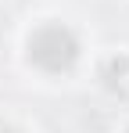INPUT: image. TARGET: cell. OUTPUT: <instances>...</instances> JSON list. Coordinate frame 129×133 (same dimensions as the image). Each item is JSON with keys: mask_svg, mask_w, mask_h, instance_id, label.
<instances>
[{"mask_svg": "<svg viewBox=\"0 0 129 133\" xmlns=\"http://www.w3.org/2000/svg\"><path fill=\"white\" fill-rule=\"evenodd\" d=\"M29 58L43 72H64L79 58V40L68 25H43L29 40Z\"/></svg>", "mask_w": 129, "mask_h": 133, "instance_id": "1", "label": "cell"}, {"mask_svg": "<svg viewBox=\"0 0 129 133\" xmlns=\"http://www.w3.org/2000/svg\"><path fill=\"white\" fill-rule=\"evenodd\" d=\"M0 133H15V130H0Z\"/></svg>", "mask_w": 129, "mask_h": 133, "instance_id": "2", "label": "cell"}, {"mask_svg": "<svg viewBox=\"0 0 129 133\" xmlns=\"http://www.w3.org/2000/svg\"><path fill=\"white\" fill-rule=\"evenodd\" d=\"M126 133H129V130H126Z\"/></svg>", "mask_w": 129, "mask_h": 133, "instance_id": "3", "label": "cell"}]
</instances>
